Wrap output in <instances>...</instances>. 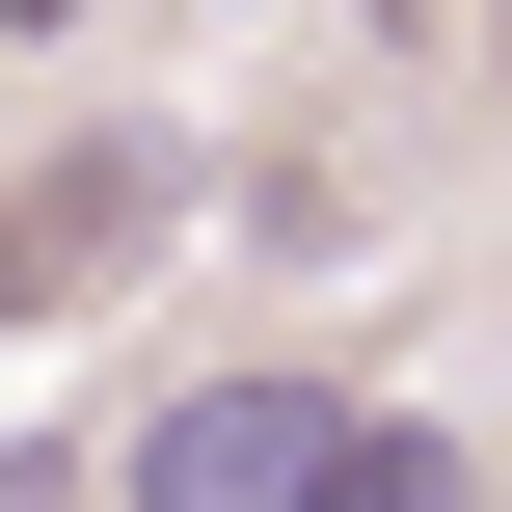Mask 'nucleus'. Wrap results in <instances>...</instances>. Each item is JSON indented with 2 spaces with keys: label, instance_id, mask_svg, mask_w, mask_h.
Segmentation results:
<instances>
[{
  "label": "nucleus",
  "instance_id": "nucleus-4",
  "mask_svg": "<svg viewBox=\"0 0 512 512\" xmlns=\"http://www.w3.org/2000/svg\"><path fill=\"white\" fill-rule=\"evenodd\" d=\"M27 27H81V0H0V54H27Z\"/></svg>",
  "mask_w": 512,
  "mask_h": 512
},
{
  "label": "nucleus",
  "instance_id": "nucleus-3",
  "mask_svg": "<svg viewBox=\"0 0 512 512\" xmlns=\"http://www.w3.org/2000/svg\"><path fill=\"white\" fill-rule=\"evenodd\" d=\"M324 512H459V432H432V405H351V459H324Z\"/></svg>",
  "mask_w": 512,
  "mask_h": 512
},
{
  "label": "nucleus",
  "instance_id": "nucleus-1",
  "mask_svg": "<svg viewBox=\"0 0 512 512\" xmlns=\"http://www.w3.org/2000/svg\"><path fill=\"white\" fill-rule=\"evenodd\" d=\"M162 216H189V135H54L27 189H0V324H108L135 270H162Z\"/></svg>",
  "mask_w": 512,
  "mask_h": 512
},
{
  "label": "nucleus",
  "instance_id": "nucleus-5",
  "mask_svg": "<svg viewBox=\"0 0 512 512\" xmlns=\"http://www.w3.org/2000/svg\"><path fill=\"white\" fill-rule=\"evenodd\" d=\"M486 54H512V0H486Z\"/></svg>",
  "mask_w": 512,
  "mask_h": 512
},
{
  "label": "nucleus",
  "instance_id": "nucleus-2",
  "mask_svg": "<svg viewBox=\"0 0 512 512\" xmlns=\"http://www.w3.org/2000/svg\"><path fill=\"white\" fill-rule=\"evenodd\" d=\"M324 459H351L324 378H189V405H135V512H324Z\"/></svg>",
  "mask_w": 512,
  "mask_h": 512
}]
</instances>
